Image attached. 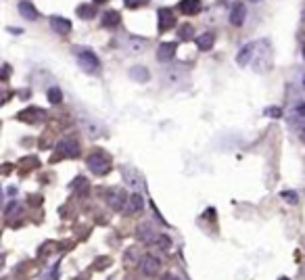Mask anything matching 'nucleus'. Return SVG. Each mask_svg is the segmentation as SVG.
I'll list each match as a JSON object with an SVG mask.
<instances>
[{
	"label": "nucleus",
	"instance_id": "1",
	"mask_svg": "<svg viewBox=\"0 0 305 280\" xmlns=\"http://www.w3.org/2000/svg\"><path fill=\"white\" fill-rule=\"evenodd\" d=\"M88 169L96 176H105L111 169V159L107 157L105 153H94L88 157Z\"/></svg>",
	"mask_w": 305,
	"mask_h": 280
},
{
	"label": "nucleus",
	"instance_id": "2",
	"mask_svg": "<svg viewBox=\"0 0 305 280\" xmlns=\"http://www.w3.org/2000/svg\"><path fill=\"white\" fill-rule=\"evenodd\" d=\"M77 63H80V67L86 73H96L98 67H100V61L92 50H80L77 52Z\"/></svg>",
	"mask_w": 305,
	"mask_h": 280
},
{
	"label": "nucleus",
	"instance_id": "3",
	"mask_svg": "<svg viewBox=\"0 0 305 280\" xmlns=\"http://www.w3.org/2000/svg\"><path fill=\"white\" fill-rule=\"evenodd\" d=\"M140 270H142L144 276H157L159 270H161V259L157 255H144V257H140Z\"/></svg>",
	"mask_w": 305,
	"mask_h": 280
},
{
	"label": "nucleus",
	"instance_id": "4",
	"mask_svg": "<svg viewBox=\"0 0 305 280\" xmlns=\"http://www.w3.org/2000/svg\"><path fill=\"white\" fill-rule=\"evenodd\" d=\"M136 236H138L140 243L151 245V243H155V240H157L159 234H157V232H155V228L151 226V222H144V224H140V226H138Z\"/></svg>",
	"mask_w": 305,
	"mask_h": 280
},
{
	"label": "nucleus",
	"instance_id": "5",
	"mask_svg": "<svg viewBox=\"0 0 305 280\" xmlns=\"http://www.w3.org/2000/svg\"><path fill=\"white\" fill-rule=\"evenodd\" d=\"M57 151L61 157H69V159H73L80 155V144L75 142V140H61L59 146H57Z\"/></svg>",
	"mask_w": 305,
	"mask_h": 280
},
{
	"label": "nucleus",
	"instance_id": "6",
	"mask_svg": "<svg viewBox=\"0 0 305 280\" xmlns=\"http://www.w3.org/2000/svg\"><path fill=\"white\" fill-rule=\"evenodd\" d=\"M176 48H178L176 42H163V44H159L157 59L161 61V63H169V61L176 57Z\"/></svg>",
	"mask_w": 305,
	"mask_h": 280
},
{
	"label": "nucleus",
	"instance_id": "7",
	"mask_svg": "<svg viewBox=\"0 0 305 280\" xmlns=\"http://www.w3.org/2000/svg\"><path fill=\"white\" fill-rule=\"evenodd\" d=\"M130 197H126V192H123L121 188H117V190H111L109 192V197H107V203L111 209H115V211H119V209H123V205H126V201Z\"/></svg>",
	"mask_w": 305,
	"mask_h": 280
},
{
	"label": "nucleus",
	"instance_id": "8",
	"mask_svg": "<svg viewBox=\"0 0 305 280\" xmlns=\"http://www.w3.org/2000/svg\"><path fill=\"white\" fill-rule=\"evenodd\" d=\"M159 32H169L176 25V15L169 9H159Z\"/></svg>",
	"mask_w": 305,
	"mask_h": 280
},
{
	"label": "nucleus",
	"instance_id": "9",
	"mask_svg": "<svg viewBox=\"0 0 305 280\" xmlns=\"http://www.w3.org/2000/svg\"><path fill=\"white\" fill-rule=\"evenodd\" d=\"M50 27L57 34H69V32H71V21L65 19V17H59V15H54V17H50Z\"/></svg>",
	"mask_w": 305,
	"mask_h": 280
},
{
	"label": "nucleus",
	"instance_id": "10",
	"mask_svg": "<svg viewBox=\"0 0 305 280\" xmlns=\"http://www.w3.org/2000/svg\"><path fill=\"white\" fill-rule=\"evenodd\" d=\"M245 17H247V6L238 2V4H234V9H232V15H230V23L232 25H242L245 23Z\"/></svg>",
	"mask_w": 305,
	"mask_h": 280
},
{
	"label": "nucleus",
	"instance_id": "11",
	"mask_svg": "<svg viewBox=\"0 0 305 280\" xmlns=\"http://www.w3.org/2000/svg\"><path fill=\"white\" fill-rule=\"evenodd\" d=\"M201 0H182V2L178 4V9L182 11L184 15H197L201 11Z\"/></svg>",
	"mask_w": 305,
	"mask_h": 280
},
{
	"label": "nucleus",
	"instance_id": "12",
	"mask_svg": "<svg viewBox=\"0 0 305 280\" xmlns=\"http://www.w3.org/2000/svg\"><path fill=\"white\" fill-rule=\"evenodd\" d=\"M19 13H21L25 19H29V21H36L38 17H40V15H38V11H36V6H34L32 2H27V0L19 2Z\"/></svg>",
	"mask_w": 305,
	"mask_h": 280
},
{
	"label": "nucleus",
	"instance_id": "13",
	"mask_svg": "<svg viewBox=\"0 0 305 280\" xmlns=\"http://www.w3.org/2000/svg\"><path fill=\"white\" fill-rule=\"evenodd\" d=\"M253 52H255V44H245V46H242V48L238 50V54H236L238 65H249V61H251Z\"/></svg>",
	"mask_w": 305,
	"mask_h": 280
},
{
	"label": "nucleus",
	"instance_id": "14",
	"mask_svg": "<svg viewBox=\"0 0 305 280\" xmlns=\"http://www.w3.org/2000/svg\"><path fill=\"white\" fill-rule=\"evenodd\" d=\"M144 209V201H142V197L140 194H130V199H128V211L130 213H140Z\"/></svg>",
	"mask_w": 305,
	"mask_h": 280
},
{
	"label": "nucleus",
	"instance_id": "15",
	"mask_svg": "<svg viewBox=\"0 0 305 280\" xmlns=\"http://www.w3.org/2000/svg\"><path fill=\"white\" fill-rule=\"evenodd\" d=\"M213 42H215L213 32H205V34H201L197 38V46L201 50H211V48H213Z\"/></svg>",
	"mask_w": 305,
	"mask_h": 280
},
{
	"label": "nucleus",
	"instance_id": "16",
	"mask_svg": "<svg viewBox=\"0 0 305 280\" xmlns=\"http://www.w3.org/2000/svg\"><path fill=\"white\" fill-rule=\"evenodd\" d=\"M119 21H121V17H119V13L117 11H107L103 15V19H100V23H103L105 27H117L119 25Z\"/></svg>",
	"mask_w": 305,
	"mask_h": 280
},
{
	"label": "nucleus",
	"instance_id": "17",
	"mask_svg": "<svg viewBox=\"0 0 305 280\" xmlns=\"http://www.w3.org/2000/svg\"><path fill=\"white\" fill-rule=\"evenodd\" d=\"M77 15H80L82 19H92L96 15V9L92 4H82V6H77Z\"/></svg>",
	"mask_w": 305,
	"mask_h": 280
},
{
	"label": "nucleus",
	"instance_id": "18",
	"mask_svg": "<svg viewBox=\"0 0 305 280\" xmlns=\"http://www.w3.org/2000/svg\"><path fill=\"white\" fill-rule=\"evenodd\" d=\"M130 75L134 77V82H146V80H148V71H146V67H140V65L132 69Z\"/></svg>",
	"mask_w": 305,
	"mask_h": 280
},
{
	"label": "nucleus",
	"instance_id": "19",
	"mask_svg": "<svg viewBox=\"0 0 305 280\" xmlns=\"http://www.w3.org/2000/svg\"><path fill=\"white\" fill-rule=\"evenodd\" d=\"M46 94H48V100L52 105H59L61 100H63V92H61L57 86H52V88H48V92H46Z\"/></svg>",
	"mask_w": 305,
	"mask_h": 280
},
{
	"label": "nucleus",
	"instance_id": "20",
	"mask_svg": "<svg viewBox=\"0 0 305 280\" xmlns=\"http://www.w3.org/2000/svg\"><path fill=\"white\" fill-rule=\"evenodd\" d=\"M280 197H282L288 205H297V203H299V194L293 192V190H282V192H280Z\"/></svg>",
	"mask_w": 305,
	"mask_h": 280
},
{
	"label": "nucleus",
	"instance_id": "21",
	"mask_svg": "<svg viewBox=\"0 0 305 280\" xmlns=\"http://www.w3.org/2000/svg\"><path fill=\"white\" fill-rule=\"evenodd\" d=\"M155 243H157V245L163 249V251H167V249L171 247V238H169L167 234H159V236H157V240H155Z\"/></svg>",
	"mask_w": 305,
	"mask_h": 280
},
{
	"label": "nucleus",
	"instance_id": "22",
	"mask_svg": "<svg viewBox=\"0 0 305 280\" xmlns=\"http://www.w3.org/2000/svg\"><path fill=\"white\" fill-rule=\"evenodd\" d=\"M263 113L268 115V117H274V119L282 117V109H280V107H268V109H265Z\"/></svg>",
	"mask_w": 305,
	"mask_h": 280
},
{
	"label": "nucleus",
	"instance_id": "23",
	"mask_svg": "<svg viewBox=\"0 0 305 280\" xmlns=\"http://www.w3.org/2000/svg\"><path fill=\"white\" fill-rule=\"evenodd\" d=\"M178 36L182 38V40H190V38H192V27L190 25H182V27H180V32H178Z\"/></svg>",
	"mask_w": 305,
	"mask_h": 280
},
{
	"label": "nucleus",
	"instance_id": "24",
	"mask_svg": "<svg viewBox=\"0 0 305 280\" xmlns=\"http://www.w3.org/2000/svg\"><path fill=\"white\" fill-rule=\"evenodd\" d=\"M132 259H138V255H136V251H134V249H128V251H126V257H123V261H126V266H134V263H132Z\"/></svg>",
	"mask_w": 305,
	"mask_h": 280
},
{
	"label": "nucleus",
	"instance_id": "25",
	"mask_svg": "<svg viewBox=\"0 0 305 280\" xmlns=\"http://www.w3.org/2000/svg\"><path fill=\"white\" fill-rule=\"evenodd\" d=\"M146 2H148V0H123V4H126L128 9H138V6H142Z\"/></svg>",
	"mask_w": 305,
	"mask_h": 280
},
{
	"label": "nucleus",
	"instance_id": "26",
	"mask_svg": "<svg viewBox=\"0 0 305 280\" xmlns=\"http://www.w3.org/2000/svg\"><path fill=\"white\" fill-rule=\"evenodd\" d=\"M293 115H295V117L305 119V105H297V107L293 109Z\"/></svg>",
	"mask_w": 305,
	"mask_h": 280
},
{
	"label": "nucleus",
	"instance_id": "27",
	"mask_svg": "<svg viewBox=\"0 0 305 280\" xmlns=\"http://www.w3.org/2000/svg\"><path fill=\"white\" fill-rule=\"evenodd\" d=\"M163 280H180L176 274H165V276H163Z\"/></svg>",
	"mask_w": 305,
	"mask_h": 280
},
{
	"label": "nucleus",
	"instance_id": "28",
	"mask_svg": "<svg viewBox=\"0 0 305 280\" xmlns=\"http://www.w3.org/2000/svg\"><path fill=\"white\" fill-rule=\"evenodd\" d=\"M301 140H303V142H305V128L301 130Z\"/></svg>",
	"mask_w": 305,
	"mask_h": 280
},
{
	"label": "nucleus",
	"instance_id": "29",
	"mask_svg": "<svg viewBox=\"0 0 305 280\" xmlns=\"http://www.w3.org/2000/svg\"><path fill=\"white\" fill-rule=\"evenodd\" d=\"M94 2H96V4H100V2H107V0H94Z\"/></svg>",
	"mask_w": 305,
	"mask_h": 280
},
{
	"label": "nucleus",
	"instance_id": "30",
	"mask_svg": "<svg viewBox=\"0 0 305 280\" xmlns=\"http://www.w3.org/2000/svg\"><path fill=\"white\" fill-rule=\"evenodd\" d=\"M251 2H261V0H251Z\"/></svg>",
	"mask_w": 305,
	"mask_h": 280
},
{
	"label": "nucleus",
	"instance_id": "31",
	"mask_svg": "<svg viewBox=\"0 0 305 280\" xmlns=\"http://www.w3.org/2000/svg\"><path fill=\"white\" fill-rule=\"evenodd\" d=\"M303 88H305V77H303Z\"/></svg>",
	"mask_w": 305,
	"mask_h": 280
},
{
	"label": "nucleus",
	"instance_id": "32",
	"mask_svg": "<svg viewBox=\"0 0 305 280\" xmlns=\"http://www.w3.org/2000/svg\"><path fill=\"white\" fill-rule=\"evenodd\" d=\"M303 194H305V192H303Z\"/></svg>",
	"mask_w": 305,
	"mask_h": 280
}]
</instances>
